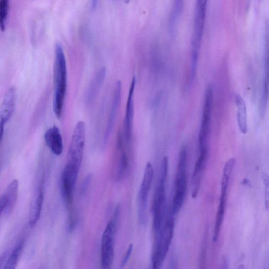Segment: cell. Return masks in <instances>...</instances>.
<instances>
[{
    "label": "cell",
    "instance_id": "obj_5",
    "mask_svg": "<svg viewBox=\"0 0 269 269\" xmlns=\"http://www.w3.org/2000/svg\"><path fill=\"white\" fill-rule=\"evenodd\" d=\"M120 208L115 209L113 217L108 223L101 240V266L102 269H111L115 255L114 239Z\"/></svg>",
    "mask_w": 269,
    "mask_h": 269
},
{
    "label": "cell",
    "instance_id": "obj_16",
    "mask_svg": "<svg viewBox=\"0 0 269 269\" xmlns=\"http://www.w3.org/2000/svg\"><path fill=\"white\" fill-rule=\"evenodd\" d=\"M16 91L14 87L8 90L0 107V124H5L12 116L15 102Z\"/></svg>",
    "mask_w": 269,
    "mask_h": 269
},
{
    "label": "cell",
    "instance_id": "obj_17",
    "mask_svg": "<svg viewBox=\"0 0 269 269\" xmlns=\"http://www.w3.org/2000/svg\"><path fill=\"white\" fill-rule=\"evenodd\" d=\"M42 187L37 190L31 201L29 217V225L31 228L36 226L41 216L44 200V191Z\"/></svg>",
    "mask_w": 269,
    "mask_h": 269
},
{
    "label": "cell",
    "instance_id": "obj_28",
    "mask_svg": "<svg viewBox=\"0 0 269 269\" xmlns=\"http://www.w3.org/2000/svg\"><path fill=\"white\" fill-rule=\"evenodd\" d=\"M237 269H246V268L245 265L240 264L238 266Z\"/></svg>",
    "mask_w": 269,
    "mask_h": 269
},
{
    "label": "cell",
    "instance_id": "obj_23",
    "mask_svg": "<svg viewBox=\"0 0 269 269\" xmlns=\"http://www.w3.org/2000/svg\"><path fill=\"white\" fill-rule=\"evenodd\" d=\"M262 179L265 187V205L266 208H268L269 202V178L266 173L262 174Z\"/></svg>",
    "mask_w": 269,
    "mask_h": 269
},
{
    "label": "cell",
    "instance_id": "obj_4",
    "mask_svg": "<svg viewBox=\"0 0 269 269\" xmlns=\"http://www.w3.org/2000/svg\"><path fill=\"white\" fill-rule=\"evenodd\" d=\"M188 148L183 146L179 153L178 168L175 179V192L172 205V212L176 216L182 209L187 190Z\"/></svg>",
    "mask_w": 269,
    "mask_h": 269
},
{
    "label": "cell",
    "instance_id": "obj_27",
    "mask_svg": "<svg viewBox=\"0 0 269 269\" xmlns=\"http://www.w3.org/2000/svg\"><path fill=\"white\" fill-rule=\"evenodd\" d=\"M4 126L5 125L3 124H0V144H1L3 137Z\"/></svg>",
    "mask_w": 269,
    "mask_h": 269
},
{
    "label": "cell",
    "instance_id": "obj_10",
    "mask_svg": "<svg viewBox=\"0 0 269 269\" xmlns=\"http://www.w3.org/2000/svg\"><path fill=\"white\" fill-rule=\"evenodd\" d=\"M153 176V165L148 162L146 166L138 194V218L139 223L142 225L147 223L149 193Z\"/></svg>",
    "mask_w": 269,
    "mask_h": 269
},
{
    "label": "cell",
    "instance_id": "obj_13",
    "mask_svg": "<svg viewBox=\"0 0 269 269\" xmlns=\"http://www.w3.org/2000/svg\"><path fill=\"white\" fill-rule=\"evenodd\" d=\"M208 150L199 151V156L196 163L191 180V196L192 198L197 197L207 161Z\"/></svg>",
    "mask_w": 269,
    "mask_h": 269
},
{
    "label": "cell",
    "instance_id": "obj_12",
    "mask_svg": "<svg viewBox=\"0 0 269 269\" xmlns=\"http://www.w3.org/2000/svg\"><path fill=\"white\" fill-rule=\"evenodd\" d=\"M136 79L135 77L132 79L129 90L127 103H126L125 116L123 123L122 132L125 142L129 143L132 136V126L134 114V94L135 89Z\"/></svg>",
    "mask_w": 269,
    "mask_h": 269
},
{
    "label": "cell",
    "instance_id": "obj_24",
    "mask_svg": "<svg viewBox=\"0 0 269 269\" xmlns=\"http://www.w3.org/2000/svg\"><path fill=\"white\" fill-rule=\"evenodd\" d=\"M133 249V244H131V245L128 247L127 250H126L125 252V254L122 260V262L120 267L121 269H123L125 267L126 264H128L129 260L130 258V257L131 256Z\"/></svg>",
    "mask_w": 269,
    "mask_h": 269
},
{
    "label": "cell",
    "instance_id": "obj_3",
    "mask_svg": "<svg viewBox=\"0 0 269 269\" xmlns=\"http://www.w3.org/2000/svg\"><path fill=\"white\" fill-rule=\"evenodd\" d=\"M168 172V159L165 156L162 162L161 173L155 190L153 205V230L155 234L164 224L167 213L166 206V185Z\"/></svg>",
    "mask_w": 269,
    "mask_h": 269
},
{
    "label": "cell",
    "instance_id": "obj_21",
    "mask_svg": "<svg viewBox=\"0 0 269 269\" xmlns=\"http://www.w3.org/2000/svg\"><path fill=\"white\" fill-rule=\"evenodd\" d=\"M106 69L102 68L96 75L93 81L91 83V85L90 86L89 91L88 92V99L90 101L91 100L92 98L95 96V94L98 90V88L102 85L103 82L106 75Z\"/></svg>",
    "mask_w": 269,
    "mask_h": 269
},
{
    "label": "cell",
    "instance_id": "obj_7",
    "mask_svg": "<svg viewBox=\"0 0 269 269\" xmlns=\"http://www.w3.org/2000/svg\"><path fill=\"white\" fill-rule=\"evenodd\" d=\"M123 133L118 132L114 153L112 176L115 181H120L128 172L129 161L127 151L125 146Z\"/></svg>",
    "mask_w": 269,
    "mask_h": 269
},
{
    "label": "cell",
    "instance_id": "obj_6",
    "mask_svg": "<svg viewBox=\"0 0 269 269\" xmlns=\"http://www.w3.org/2000/svg\"><path fill=\"white\" fill-rule=\"evenodd\" d=\"M207 1L199 0L196 5L194 31L192 38V77L195 75L205 26Z\"/></svg>",
    "mask_w": 269,
    "mask_h": 269
},
{
    "label": "cell",
    "instance_id": "obj_14",
    "mask_svg": "<svg viewBox=\"0 0 269 269\" xmlns=\"http://www.w3.org/2000/svg\"><path fill=\"white\" fill-rule=\"evenodd\" d=\"M45 139L48 147L56 156L62 154L64 145L63 140L60 129L54 125L45 132Z\"/></svg>",
    "mask_w": 269,
    "mask_h": 269
},
{
    "label": "cell",
    "instance_id": "obj_20",
    "mask_svg": "<svg viewBox=\"0 0 269 269\" xmlns=\"http://www.w3.org/2000/svg\"><path fill=\"white\" fill-rule=\"evenodd\" d=\"M24 247V241H20L8 256L2 269H15Z\"/></svg>",
    "mask_w": 269,
    "mask_h": 269
},
{
    "label": "cell",
    "instance_id": "obj_22",
    "mask_svg": "<svg viewBox=\"0 0 269 269\" xmlns=\"http://www.w3.org/2000/svg\"><path fill=\"white\" fill-rule=\"evenodd\" d=\"M9 10V1L8 0L0 1V28L4 31L6 28V23Z\"/></svg>",
    "mask_w": 269,
    "mask_h": 269
},
{
    "label": "cell",
    "instance_id": "obj_15",
    "mask_svg": "<svg viewBox=\"0 0 269 269\" xmlns=\"http://www.w3.org/2000/svg\"><path fill=\"white\" fill-rule=\"evenodd\" d=\"M122 94V83L118 81L116 83L113 95V103L109 115V120L104 137V145H106L110 136L114 125L116 115L121 102Z\"/></svg>",
    "mask_w": 269,
    "mask_h": 269
},
{
    "label": "cell",
    "instance_id": "obj_9",
    "mask_svg": "<svg viewBox=\"0 0 269 269\" xmlns=\"http://www.w3.org/2000/svg\"><path fill=\"white\" fill-rule=\"evenodd\" d=\"M213 103V88L208 86L205 94L203 117L199 134V150L208 149V139Z\"/></svg>",
    "mask_w": 269,
    "mask_h": 269
},
{
    "label": "cell",
    "instance_id": "obj_11",
    "mask_svg": "<svg viewBox=\"0 0 269 269\" xmlns=\"http://www.w3.org/2000/svg\"><path fill=\"white\" fill-rule=\"evenodd\" d=\"M80 168L66 164L61 178V191L67 209L72 211L74 191Z\"/></svg>",
    "mask_w": 269,
    "mask_h": 269
},
{
    "label": "cell",
    "instance_id": "obj_26",
    "mask_svg": "<svg viewBox=\"0 0 269 269\" xmlns=\"http://www.w3.org/2000/svg\"><path fill=\"white\" fill-rule=\"evenodd\" d=\"M5 201L3 196L0 197V214H1L5 208Z\"/></svg>",
    "mask_w": 269,
    "mask_h": 269
},
{
    "label": "cell",
    "instance_id": "obj_8",
    "mask_svg": "<svg viewBox=\"0 0 269 269\" xmlns=\"http://www.w3.org/2000/svg\"><path fill=\"white\" fill-rule=\"evenodd\" d=\"M86 139V124L79 121L75 126L67 155V164L80 168Z\"/></svg>",
    "mask_w": 269,
    "mask_h": 269
},
{
    "label": "cell",
    "instance_id": "obj_25",
    "mask_svg": "<svg viewBox=\"0 0 269 269\" xmlns=\"http://www.w3.org/2000/svg\"><path fill=\"white\" fill-rule=\"evenodd\" d=\"M11 252L10 251L4 252L1 256H0V269H2L6 260L9 256Z\"/></svg>",
    "mask_w": 269,
    "mask_h": 269
},
{
    "label": "cell",
    "instance_id": "obj_18",
    "mask_svg": "<svg viewBox=\"0 0 269 269\" xmlns=\"http://www.w3.org/2000/svg\"><path fill=\"white\" fill-rule=\"evenodd\" d=\"M19 190V182L17 180L12 181L8 185L3 195L5 201V211L9 214L15 206L17 199H18Z\"/></svg>",
    "mask_w": 269,
    "mask_h": 269
},
{
    "label": "cell",
    "instance_id": "obj_2",
    "mask_svg": "<svg viewBox=\"0 0 269 269\" xmlns=\"http://www.w3.org/2000/svg\"><path fill=\"white\" fill-rule=\"evenodd\" d=\"M67 65L64 50L60 44L55 45L54 65V111L58 119L62 117L67 88Z\"/></svg>",
    "mask_w": 269,
    "mask_h": 269
},
{
    "label": "cell",
    "instance_id": "obj_19",
    "mask_svg": "<svg viewBox=\"0 0 269 269\" xmlns=\"http://www.w3.org/2000/svg\"><path fill=\"white\" fill-rule=\"evenodd\" d=\"M234 100L237 108V121L239 128L242 134H245L248 131L247 112L246 104L245 101L239 95H235Z\"/></svg>",
    "mask_w": 269,
    "mask_h": 269
},
{
    "label": "cell",
    "instance_id": "obj_1",
    "mask_svg": "<svg viewBox=\"0 0 269 269\" xmlns=\"http://www.w3.org/2000/svg\"><path fill=\"white\" fill-rule=\"evenodd\" d=\"M175 215L168 209L162 228L155 234V239L151 257V269H161L171 245L174 237Z\"/></svg>",
    "mask_w": 269,
    "mask_h": 269
}]
</instances>
